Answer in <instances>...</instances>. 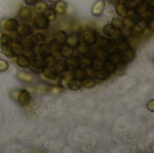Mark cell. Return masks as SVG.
<instances>
[{
    "label": "cell",
    "instance_id": "obj_15",
    "mask_svg": "<svg viewBox=\"0 0 154 153\" xmlns=\"http://www.w3.org/2000/svg\"><path fill=\"white\" fill-rule=\"evenodd\" d=\"M124 55L122 56V61H124L125 63H128L131 60H133L134 57V51L133 49H127L126 50L124 51Z\"/></svg>",
    "mask_w": 154,
    "mask_h": 153
},
{
    "label": "cell",
    "instance_id": "obj_3",
    "mask_svg": "<svg viewBox=\"0 0 154 153\" xmlns=\"http://www.w3.org/2000/svg\"><path fill=\"white\" fill-rule=\"evenodd\" d=\"M34 26L39 30H46L49 27V20L44 16H37L33 21Z\"/></svg>",
    "mask_w": 154,
    "mask_h": 153
},
{
    "label": "cell",
    "instance_id": "obj_21",
    "mask_svg": "<svg viewBox=\"0 0 154 153\" xmlns=\"http://www.w3.org/2000/svg\"><path fill=\"white\" fill-rule=\"evenodd\" d=\"M43 14H44V17L45 18H47L49 21H54L55 19H56V17H57V13L55 12V10L54 9H52V8H47L44 12H43Z\"/></svg>",
    "mask_w": 154,
    "mask_h": 153
},
{
    "label": "cell",
    "instance_id": "obj_4",
    "mask_svg": "<svg viewBox=\"0 0 154 153\" xmlns=\"http://www.w3.org/2000/svg\"><path fill=\"white\" fill-rule=\"evenodd\" d=\"M104 9H105V1L104 0H98L94 4L91 12H92L93 15L100 16L103 14Z\"/></svg>",
    "mask_w": 154,
    "mask_h": 153
},
{
    "label": "cell",
    "instance_id": "obj_31",
    "mask_svg": "<svg viewBox=\"0 0 154 153\" xmlns=\"http://www.w3.org/2000/svg\"><path fill=\"white\" fill-rule=\"evenodd\" d=\"M81 86H83L86 88H92L96 86V82L90 78H85L81 81Z\"/></svg>",
    "mask_w": 154,
    "mask_h": 153
},
{
    "label": "cell",
    "instance_id": "obj_10",
    "mask_svg": "<svg viewBox=\"0 0 154 153\" xmlns=\"http://www.w3.org/2000/svg\"><path fill=\"white\" fill-rule=\"evenodd\" d=\"M117 68V63H116L115 61H113L112 60H106L103 63V69L107 71L108 73H113L116 70Z\"/></svg>",
    "mask_w": 154,
    "mask_h": 153
},
{
    "label": "cell",
    "instance_id": "obj_5",
    "mask_svg": "<svg viewBox=\"0 0 154 153\" xmlns=\"http://www.w3.org/2000/svg\"><path fill=\"white\" fill-rule=\"evenodd\" d=\"M45 67H46V64H45L44 60H38V59H35L34 60H32V65H31L32 70L36 72V73L42 72V69Z\"/></svg>",
    "mask_w": 154,
    "mask_h": 153
},
{
    "label": "cell",
    "instance_id": "obj_51",
    "mask_svg": "<svg viewBox=\"0 0 154 153\" xmlns=\"http://www.w3.org/2000/svg\"><path fill=\"white\" fill-rule=\"evenodd\" d=\"M127 0H117L118 3H121V4H125Z\"/></svg>",
    "mask_w": 154,
    "mask_h": 153
},
{
    "label": "cell",
    "instance_id": "obj_48",
    "mask_svg": "<svg viewBox=\"0 0 154 153\" xmlns=\"http://www.w3.org/2000/svg\"><path fill=\"white\" fill-rule=\"evenodd\" d=\"M154 101L153 100H151L148 104H147V109H149L151 112H153L154 111Z\"/></svg>",
    "mask_w": 154,
    "mask_h": 153
},
{
    "label": "cell",
    "instance_id": "obj_23",
    "mask_svg": "<svg viewBox=\"0 0 154 153\" xmlns=\"http://www.w3.org/2000/svg\"><path fill=\"white\" fill-rule=\"evenodd\" d=\"M11 46V50L14 53V56H18L20 54H22V51H23V47L20 43L18 42H12L10 44Z\"/></svg>",
    "mask_w": 154,
    "mask_h": 153
},
{
    "label": "cell",
    "instance_id": "obj_52",
    "mask_svg": "<svg viewBox=\"0 0 154 153\" xmlns=\"http://www.w3.org/2000/svg\"><path fill=\"white\" fill-rule=\"evenodd\" d=\"M109 2L113 3V4H116V3H117V0H109Z\"/></svg>",
    "mask_w": 154,
    "mask_h": 153
},
{
    "label": "cell",
    "instance_id": "obj_20",
    "mask_svg": "<svg viewBox=\"0 0 154 153\" xmlns=\"http://www.w3.org/2000/svg\"><path fill=\"white\" fill-rule=\"evenodd\" d=\"M16 63L18 66L22 67V68H28L31 64L30 60H27L25 57H23V55H18L16 58Z\"/></svg>",
    "mask_w": 154,
    "mask_h": 153
},
{
    "label": "cell",
    "instance_id": "obj_39",
    "mask_svg": "<svg viewBox=\"0 0 154 153\" xmlns=\"http://www.w3.org/2000/svg\"><path fill=\"white\" fill-rule=\"evenodd\" d=\"M32 40L33 42H43L45 41V37L42 33H34L32 36Z\"/></svg>",
    "mask_w": 154,
    "mask_h": 153
},
{
    "label": "cell",
    "instance_id": "obj_49",
    "mask_svg": "<svg viewBox=\"0 0 154 153\" xmlns=\"http://www.w3.org/2000/svg\"><path fill=\"white\" fill-rule=\"evenodd\" d=\"M25 4L28 5H34L37 2V0H24Z\"/></svg>",
    "mask_w": 154,
    "mask_h": 153
},
{
    "label": "cell",
    "instance_id": "obj_44",
    "mask_svg": "<svg viewBox=\"0 0 154 153\" xmlns=\"http://www.w3.org/2000/svg\"><path fill=\"white\" fill-rule=\"evenodd\" d=\"M110 58H111V60H112L113 61H115L116 63L120 62V61L122 60V56H120L118 53H114Z\"/></svg>",
    "mask_w": 154,
    "mask_h": 153
},
{
    "label": "cell",
    "instance_id": "obj_30",
    "mask_svg": "<svg viewBox=\"0 0 154 153\" xmlns=\"http://www.w3.org/2000/svg\"><path fill=\"white\" fill-rule=\"evenodd\" d=\"M79 37L76 34H73V35L68 37L67 38V41H66V43H68V45H69L71 47H76L79 44Z\"/></svg>",
    "mask_w": 154,
    "mask_h": 153
},
{
    "label": "cell",
    "instance_id": "obj_11",
    "mask_svg": "<svg viewBox=\"0 0 154 153\" xmlns=\"http://www.w3.org/2000/svg\"><path fill=\"white\" fill-rule=\"evenodd\" d=\"M55 67L60 72H67L69 70V62L65 60H59L55 63Z\"/></svg>",
    "mask_w": 154,
    "mask_h": 153
},
{
    "label": "cell",
    "instance_id": "obj_47",
    "mask_svg": "<svg viewBox=\"0 0 154 153\" xmlns=\"http://www.w3.org/2000/svg\"><path fill=\"white\" fill-rule=\"evenodd\" d=\"M143 30V27L141 25H136L134 27V33H141Z\"/></svg>",
    "mask_w": 154,
    "mask_h": 153
},
{
    "label": "cell",
    "instance_id": "obj_18",
    "mask_svg": "<svg viewBox=\"0 0 154 153\" xmlns=\"http://www.w3.org/2000/svg\"><path fill=\"white\" fill-rule=\"evenodd\" d=\"M22 54L23 57H25L27 60H34L35 59H37V54L35 53L34 50H32V49H24L22 51Z\"/></svg>",
    "mask_w": 154,
    "mask_h": 153
},
{
    "label": "cell",
    "instance_id": "obj_50",
    "mask_svg": "<svg viewBox=\"0 0 154 153\" xmlns=\"http://www.w3.org/2000/svg\"><path fill=\"white\" fill-rule=\"evenodd\" d=\"M145 2H146L147 4H150L151 5L153 4V0H145Z\"/></svg>",
    "mask_w": 154,
    "mask_h": 153
},
{
    "label": "cell",
    "instance_id": "obj_43",
    "mask_svg": "<svg viewBox=\"0 0 154 153\" xmlns=\"http://www.w3.org/2000/svg\"><path fill=\"white\" fill-rule=\"evenodd\" d=\"M124 22V26H126V27H128V28H131V27H133L134 26V23H133V21L129 18V17H126L125 19V21H123Z\"/></svg>",
    "mask_w": 154,
    "mask_h": 153
},
{
    "label": "cell",
    "instance_id": "obj_6",
    "mask_svg": "<svg viewBox=\"0 0 154 153\" xmlns=\"http://www.w3.org/2000/svg\"><path fill=\"white\" fill-rule=\"evenodd\" d=\"M17 27H18V22L14 18H9L4 22V28L7 32H14L16 31Z\"/></svg>",
    "mask_w": 154,
    "mask_h": 153
},
{
    "label": "cell",
    "instance_id": "obj_45",
    "mask_svg": "<svg viewBox=\"0 0 154 153\" xmlns=\"http://www.w3.org/2000/svg\"><path fill=\"white\" fill-rule=\"evenodd\" d=\"M103 61L102 60H97V61H96L95 63L93 62V65H92V67H94L95 69H96V70H97V69H103Z\"/></svg>",
    "mask_w": 154,
    "mask_h": 153
},
{
    "label": "cell",
    "instance_id": "obj_38",
    "mask_svg": "<svg viewBox=\"0 0 154 153\" xmlns=\"http://www.w3.org/2000/svg\"><path fill=\"white\" fill-rule=\"evenodd\" d=\"M34 45V42L32 39H23L22 41V47L24 49H32Z\"/></svg>",
    "mask_w": 154,
    "mask_h": 153
},
{
    "label": "cell",
    "instance_id": "obj_13",
    "mask_svg": "<svg viewBox=\"0 0 154 153\" xmlns=\"http://www.w3.org/2000/svg\"><path fill=\"white\" fill-rule=\"evenodd\" d=\"M19 15H20V17L23 20H26V21L27 20H30L31 17H32V15L31 8L30 7H27V6L22 7L21 10H20V12H19Z\"/></svg>",
    "mask_w": 154,
    "mask_h": 153
},
{
    "label": "cell",
    "instance_id": "obj_28",
    "mask_svg": "<svg viewBox=\"0 0 154 153\" xmlns=\"http://www.w3.org/2000/svg\"><path fill=\"white\" fill-rule=\"evenodd\" d=\"M80 64H81V66H83L84 68L89 69V68H91L92 65H93V60H92L89 57H88V56H83V57H81V59H80Z\"/></svg>",
    "mask_w": 154,
    "mask_h": 153
},
{
    "label": "cell",
    "instance_id": "obj_35",
    "mask_svg": "<svg viewBox=\"0 0 154 153\" xmlns=\"http://www.w3.org/2000/svg\"><path fill=\"white\" fill-rule=\"evenodd\" d=\"M17 78L22 80V81H24V82H30L32 80V77L27 73H23V72H20L17 74Z\"/></svg>",
    "mask_w": 154,
    "mask_h": 153
},
{
    "label": "cell",
    "instance_id": "obj_46",
    "mask_svg": "<svg viewBox=\"0 0 154 153\" xmlns=\"http://www.w3.org/2000/svg\"><path fill=\"white\" fill-rule=\"evenodd\" d=\"M128 48H129V45H128V43L125 42V41H122V43H121L120 46H119V50H120L121 51H125V50H126Z\"/></svg>",
    "mask_w": 154,
    "mask_h": 153
},
{
    "label": "cell",
    "instance_id": "obj_36",
    "mask_svg": "<svg viewBox=\"0 0 154 153\" xmlns=\"http://www.w3.org/2000/svg\"><path fill=\"white\" fill-rule=\"evenodd\" d=\"M74 75H75V77H76L78 79H84V78L88 76L87 71H85L84 69H80L79 68L75 70Z\"/></svg>",
    "mask_w": 154,
    "mask_h": 153
},
{
    "label": "cell",
    "instance_id": "obj_22",
    "mask_svg": "<svg viewBox=\"0 0 154 153\" xmlns=\"http://www.w3.org/2000/svg\"><path fill=\"white\" fill-rule=\"evenodd\" d=\"M116 13L122 16V17H125L127 15V12H128V9L127 7L125 5V4H121V3H118L116 7Z\"/></svg>",
    "mask_w": 154,
    "mask_h": 153
},
{
    "label": "cell",
    "instance_id": "obj_14",
    "mask_svg": "<svg viewBox=\"0 0 154 153\" xmlns=\"http://www.w3.org/2000/svg\"><path fill=\"white\" fill-rule=\"evenodd\" d=\"M93 76H94L97 79H98V80H106V79H107V78H109L110 73H108V72L106 71L105 69H101L96 70V71L94 72Z\"/></svg>",
    "mask_w": 154,
    "mask_h": 153
},
{
    "label": "cell",
    "instance_id": "obj_37",
    "mask_svg": "<svg viewBox=\"0 0 154 153\" xmlns=\"http://www.w3.org/2000/svg\"><path fill=\"white\" fill-rule=\"evenodd\" d=\"M96 57H97V60L104 61V60H106L107 59L108 55H107V53H106L104 50H98L96 52Z\"/></svg>",
    "mask_w": 154,
    "mask_h": 153
},
{
    "label": "cell",
    "instance_id": "obj_7",
    "mask_svg": "<svg viewBox=\"0 0 154 153\" xmlns=\"http://www.w3.org/2000/svg\"><path fill=\"white\" fill-rule=\"evenodd\" d=\"M39 53H40V55H41V57H42V59H46V58L51 56L52 50H51V47H50L49 44L42 42V43L40 45Z\"/></svg>",
    "mask_w": 154,
    "mask_h": 153
},
{
    "label": "cell",
    "instance_id": "obj_1",
    "mask_svg": "<svg viewBox=\"0 0 154 153\" xmlns=\"http://www.w3.org/2000/svg\"><path fill=\"white\" fill-rule=\"evenodd\" d=\"M17 101L22 106H26L31 102V95L27 90H21L17 96Z\"/></svg>",
    "mask_w": 154,
    "mask_h": 153
},
{
    "label": "cell",
    "instance_id": "obj_34",
    "mask_svg": "<svg viewBox=\"0 0 154 153\" xmlns=\"http://www.w3.org/2000/svg\"><path fill=\"white\" fill-rule=\"evenodd\" d=\"M1 49H2V51L4 52V54L8 57V58H12L14 57V53L11 50V46L10 45H2L1 44Z\"/></svg>",
    "mask_w": 154,
    "mask_h": 153
},
{
    "label": "cell",
    "instance_id": "obj_53",
    "mask_svg": "<svg viewBox=\"0 0 154 153\" xmlns=\"http://www.w3.org/2000/svg\"><path fill=\"white\" fill-rule=\"evenodd\" d=\"M50 1H51V2H53V3H56V2H58L59 0H50Z\"/></svg>",
    "mask_w": 154,
    "mask_h": 153
},
{
    "label": "cell",
    "instance_id": "obj_26",
    "mask_svg": "<svg viewBox=\"0 0 154 153\" xmlns=\"http://www.w3.org/2000/svg\"><path fill=\"white\" fill-rule=\"evenodd\" d=\"M49 45H50L51 50L54 51V52H60V50H61V48H62L61 43H60V41H58L56 39L51 40Z\"/></svg>",
    "mask_w": 154,
    "mask_h": 153
},
{
    "label": "cell",
    "instance_id": "obj_12",
    "mask_svg": "<svg viewBox=\"0 0 154 153\" xmlns=\"http://www.w3.org/2000/svg\"><path fill=\"white\" fill-rule=\"evenodd\" d=\"M67 86L68 87L72 90V91H78L81 88V82L79 81V79H75V78H72L70 80L68 81L67 83Z\"/></svg>",
    "mask_w": 154,
    "mask_h": 153
},
{
    "label": "cell",
    "instance_id": "obj_40",
    "mask_svg": "<svg viewBox=\"0 0 154 153\" xmlns=\"http://www.w3.org/2000/svg\"><path fill=\"white\" fill-rule=\"evenodd\" d=\"M98 44H99V47L102 48V50L104 49H108L109 45H110V41L109 40L106 39V38H100V40L98 41Z\"/></svg>",
    "mask_w": 154,
    "mask_h": 153
},
{
    "label": "cell",
    "instance_id": "obj_42",
    "mask_svg": "<svg viewBox=\"0 0 154 153\" xmlns=\"http://www.w3.org/2000/svg\"><path fill=\"white\" fill-rule=\"evenodd\" d=\"M8 67H9V65H8L7 61H5L4 60H0V72H4V71L7 70Z\"/></svg>",
    "mask_w": 154,
    "mask_h": 153
},
{
    "label": "cell",
    "instance_id": "obj_17",
    "mask_svg": "<svg viewBox=\"0 0 154 153\" xmlns=\"http://www.w3.org/2000/svg\"><path fill=\"white\" fill-rule=\"evenodd\" d=\"M67 6H68V4L64 1H58L56 2V5H55V12L58 13V14H64L67 10Z\"/></svg>",
    "mask_w": 154,
    "mask_h": 153
},
{
    "label": "cell",
    "instance_id": "obj_33",
    "mask_svg": "<svg viewBox=\"0 0 154 153\" xmlns=\"http://www.w3.org/2000/svg\"><path fill=\"white\" fill-rule=\"evenodd\" d=\"M111 23L116 28V30H122L124 28V22L119 18H114Z\"/></svg>",
    "mask_w": 154,
    "mask_h": 153
},
{
    "label": "cell",
    "instance_id": "obj_19",
    "mask_svg": "<svg viewBox=\"0 0 154 153\" xmlns=\"http://www.w3.org/2000/svg\"><path fill=\"white\" fill-rule=\"evenodd\" d=\"M34 10L37 14H43V12L48 8V4L46 2L43 1H40V2H36V4L34 5Z\"/></svg>",
    "mask_w": 154,
    "mask_h": 153
},
{
    "label": "cell",
    "instance_id": "obj_9",
    "mask_svg": "<svg viewBox=\"0 0 154 153\" xmlns=\"http://www.w3.org/2000/svg\"><path fill=\"white\" fill-rule=\"evenodd\" d=\"M17 32L20 35L22 36H28L30 34H32V28L29 24H26V23H23L21 25H18L17 27Z\"/></svg>",
    "mask_w": 154,
    "mask_h": 153
},
{
    "label": "cell",
    "instance_id": "obj_25",
    "mask_svg": "<svg viewBox=\"0 0 154 153\" xmlns=\"http://www.w3.org/2000/svg\"><path fill=\"white\" fill-rule=\"evenodd\" d=\"M67 38H68V34L63 32V31H59L56 32L55 34V38L58 41H60L61 44H65L66 41H67Z\"/></svg>",
    "mask_w": 154,
    "mask_h": 153
},
{
    "label": "cell",
    "instance_id": "obj_41",
    "mask_svg": "<svg viewBox=\"0 0 154 153\" xmlns=\"http://www.w3.org/2000/svg\"><path fill=\"white\" fill-rule=\"evenodd\" d=\"M44 61H45L46 67H50V68H54L55 63H56V60L52 56H50V57L44 59Z\"/></svg>",
    "mask_w": 154,
    "mask_h": 153
},
{
    "label": "cell",
    "instance_id": "obj_27",
    "mask_svg": "<svg viewBox=\"0 0 154 153\" xmlns=\"http://www.w3.org/2000/svg\"><path fill=\"white\" fill-rule=\"evenodd\" d=\"M116 28L112 25V23H108L106 24L104 28H103V32L105 35L106 36H113L115 33H116Z\"/></svg>",
    "mask_w": 154,
    "mask_h": 153
},
{
    "label": "cell",
    "instance_id": "obj_32",
    "mask_svg": "<svg viewBox=\"0 0 154 153\" xmlns=\"http://www.w3.org/2000/svg\"><path fill=\"white\" fill-rule=\"evenodd\" d=\"M0 41L2 45H10L13 42V38L9 34H2Z\"/></svg>",
    "mask_w": 154,
    "mask_h": 153
},
{
    "label": "cell",
    "instance_id": "obj_24",
    "mask_svg": "<svg viewBox=\"0 0 154 153\" xmlns=\"http://www.w3.org/2000/svg\"><path fill=\"white\" fill-rule=\"evenodd\" d=\"M76 47H77V49H78V51H79L80 54H88V53L90 51L89 45H88V44L85 43L84 41H83V42H79V44H78Z\"/></svg>",
    "mask_w": 154,
    "mask_h": 153
},
{
    "label": "cell",
    "instance_id": "obj_2",
    "mask_svg": "<svg viewBox=\"0 0 154 153\" xmlns=\"http://www.w3.org/2000/svg\"><path fill=\"white\" fill-rule=\"evenodd\" d=\"M82 38H83V41L89 46L96 44V42L97 41V35L93 31H88L84 32Z\"/></svg>",
    "mask_w": 154,
    "mask_h": 153
},
{
    "label": "cell",
    "instance_id": "obj_16",
    "mask_svg": "<svg viewBox=\"0 0 154 153\" xmlns=\"http://www.w3.org/2000/svg\"><path fill=\"white\" fill-rule=\"evenodd\" d=\"M60 52H61L62 56H64L65 58H70L74 55V49H73V47H71L69 45H64V46H62Z\"/></svg>",
    "mask_w": 154,
    "mask_h": 153
},
{
    "label": "cell",
    "instance_id": "obj_8",
    "mask_svg": "<svg viewBox=\"0 0 154 153\" xmlns=\"http://www.w3.org/2000/svg\"><path fill=\"white\" fill-rule=\"evenodd\" d=\"M42 73H43L44 77H46L47 78H49L51 80H54L58 78V71L56 69H54L53 68L45 67L42 69Z\"/></svg>",
    "mask_w": 154,
    "mask_h": 153
},
{
    "label": "cell",
    "instance_id": "obj_29",
    "mask_svg": "<svg viewBox=\"0 0 154 153\" xmlns=\"http://www.w3.org/2000/svg\"><path fill=\"white\" fill-rule=\"evenodd\" d=\"M69 65H70L75 69L80 68V66H81V64H80V59L79 57H77V56L70 57L69 58Z\"/></svg>",
    "mask_w": 154,
    "mask_h": 153
}]
</instances>
